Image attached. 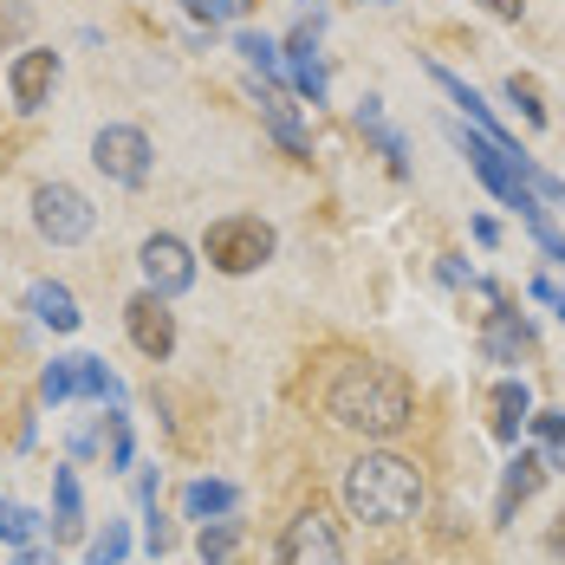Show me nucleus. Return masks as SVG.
I'll return each mask as SVG.
<instances>
[{
	"instance_id": "obj_30",
	"label": "nucleus",
	"mask_w": 565,
	"mask_h": 565,
	"mask_svg": "<svg viewBox=\"0 0 565 565\" xmlns=\"http://www.w3.org/2000/svg\"><path fill=\"white\" fill-rule=\"evenodd\" d=\"M443 280H449V286H481V280H475V267H468L461 254H449V260H443Z\"/></svg>"
},
{
	"instance_id": "obj_29",
	"label": "nucleus",
	"mask_w": 565,
	"mask_h": 565,
	"mask_svg": "<svg viewBox=\"0 0 565 565\" xmlns=\"http://www.w3.org/2000/svg\"><path fill=\"white\" fill-rule=\"evenodd\" d=\"M143 546H150V559H163V553H170V546H175V526H170V520H163V513L150 520V540H143Z\"/></svg>"
},
{
	"instance_id": "obj_37",
	"label": "nucleus",
	"mask_w": 565,
	"mask_h": 565,
	"mask_svg": "<svg viewBox=\"0 0 565 565\" xmlns=\"http://www.w3.org/2000/svg\"><path fill=\"white\" fill-rule=\"evenodd\" d=\"M384 565H409V559H384Z\"/></svg>"
},
{
	"instance_id": "obj_36",
	"label": "nucleus",
	"mask_w": 565,
	"mask_h": 565,
	"mask_svg": "<svg viewBox=\"0 0 565 565\" xmlns=\"http://www.w3.org/2000/svg\"><path fill=\"white\" fill-rule=\"evenodd\" d=\"M553 306H559V319H565V292H553Z\"/></svg>"
},
{
	"instance_id": "obj_38",
	"label": "nucleus",
	"mask_w": 565,
	"mask_h": 565,
	"mask_svg": "<svg viewBox=\"0 0 565 565\" xmlns=\"http://www.w3.org/2000/svg\"><path fill=\"white\" fill-rule=\"evenodd\" d=\"M384 7H391V0H384Z\"/></svg>"
},
{
	"instance_id": "obj_19",
	"label": "nucleus",
	"mask_w": 565,
	"mask_h": 565,
	"mask_svg": "<svg viewBox=\"0 0 565 565\" xmlns=\"http://www.w3.org/2000/svg\"><path fill=\"white\" fill-rule=\"evenodd\" d=\"M195 553H202V565H234V553H241V520H234V513H222V520H202Z\"/></svg>"
},
{
	"instance_id": "obj_11",
	"label": "nucleus",
	"mask_w": 565,
	"mask_h": 565,
	"mask_svg": "<svg viewBox=\"0 0 565 565\" xmlns=\"http://www.w3.org/2000/svg\"><path fill=\"white\" fill-rule=\"evenodd\" d=\"M7 85H13L20 111H46V98H53V85H58V53L53 46H26L7 65Z\"/></svg>"
},
{
	"instance_id": "obj_5",
	"label": "nucleus",
	"mask_w": 565,
	"mask_h": 565,
	"mask_svg": "<svg viewBox=\"0 0 565 565\" xmlns=\"http://www.w3.org/2000/svg\"><path fill=\"white\" fill-rule=\"evenodd\" d=\"M280 565H344V533L326 508H299L280 533Z\"/></svg>"
},
{
	"instance_id": "obj_31",
	"label": "nucleus",
	"mask_w": 565,
	"mask_h": 565,
	"mask_svg": "<svg viewBox=\"0 0 565 565\" xmlns=\"http://www.w3.org/2000/svg\"><path fill=\"white\" fill-rule=\"evenodd\" d=\"M157 494H163V475H157V468H143V475H137V501H143V508H157Z\"/></svg>"
},
{
	"instance_id": "obj_8",
	"label": "nucleus",
	"mask_w": 565,
	"mask_h": 565,
	"mask_svg": "<svg viewBox=\"0 0 565 565\" xmlns=\"http://www.w3.org/2000/svg\"><path fill=\"white\" fill-rule=\"evenodd\" d=\"M449 137H455V150H461V157L475 163V175H481V182H488V189H494V195H501L508 209H526V202H540V195H533V189L520 182V170L508 163V150H501L494 137H481V130L468 137L461 124H449Z\"/></svg>"
},
{
	"instance_id": "obj_7",
	"label": "nucleus",
	"mask_w": 565,
	"mask_h": 565,
	"mask_svg": "<svg viewBox=\"0 0 565 565\" xmlns=\"http://www.w3.org/2000/svg\"><path fill=\"white\" fill-rule=\"evenodd\" d=\"M40 396L46 403H65V396H92V403H124V384L105 371V358H53L46 377H40Z\"/></svg>"
},
{
	"instance_id": "obj_27",
	"label": "nucleus",
	"mask_w": 565,
	"mask_h": 565,
	"mask_svg": "<svg viewBox=\"0 0 565 565\" xmlns=\"http://www.w3.org/2000/svg\"><path fill=\"white\" fill-rule=\"evenodd\" d=\"M105 436H111V468H130V416L124 409L105 416Z\"/></svg>"
},
{
	"instance_id": "obj_12",
	"label": "nucleus",
	"mask_w": 565,
	"mask_h": 565,
	"mask_svg": "<svg viewBox=\"0 0 565 565\" xmlns=\"http://www.w3.org/2000/svg\"><path fill=\"white\" fill-rule=\"evenodd\" d=\"M546 475H553V468H546V455H533V449L513 455L508 475H501V494H494V526H513V513L540 494V481H546Z\"/></svg>"
},
{
	"instance_id": "obj_2",
	"label": "nucleus",
	"mask_w": 565,
	"mask_h": 565,
	"mask_svg": "<svg viewBox=\"0 0 565 565\" xmlns=\"http://www.w3.org/2000/svg\"><path fill=\"white\" fill-rule=\"evenodd\" d=\"M423 501H429L423 468L403 461V455H391V449L358 455V461L344 468V508L358 513L364 526H409V520L423 513Z\"/></svg>"
},
{
	"instance_id": "obj_17",
	"label": "nucleus",
	"mask_w": 565,
	"mask_h": 565,
	"mask_svg": "<svg viewBox=\"0 0 565 565\" xmlns=\"http://www.w3.org/2000/svg\"><path fill=\"white\" fill-rule=\"evenodd\" d=\"M254 98H260V117H267V130L280 137L292 157H312V137H306V124H299V111L286 105L280 92H267V85H254Z\"/></svg>"
},
{
	"instance_id": "obj_26",
	"label": "nucleus",
	"mask_w": 565,
	"mask_h": 565,
	"mask_svg": "<svg viewBox=\"0 0 565 565\" xmlns=\"http://www.w3.org/2000/svg\"><path fill=\"white\" fill-rule=\"evenodd\" d=\"M508 105H520V117H526L533 130H546V105H540V85H533V78H520V72H513V78H508Z\"/></svg>"
},
{
	"instance_id": "obj_35",
	"label": "nucleus",
	"mask_w": 565,
	"mask_h": 565,
	"mask_svg": "<svg viewBox=\"0 0 565 565\" xmlns=\"http://www.w3.org/2000/svg\"><path fill=\"white\" fill-rule=\"evenodd\" d=\"M546 553H553V559H565V520L553 526V533H546Z\"/></svg>"
},
{
	"instance_id": "obj_9",
	"label": "nucleus",
	"mask_w": 565,
	"mask_h": 565,
	"mask_svg": "<svg viewBox=\"0 0 565 565\" xmlns=\"http://www.w3.org/2000/svg\"><path fill=\"white\" fill-rule=\"evenodd\" d=\"M124 326H130V344L150 358V364H163L175 351V312L163 292H137L130 306H124Z\"/></svg>"
},
{
	"instance_id": "obj_28",
	"label": "nucleus",
	"mask_w": 565,
	"mask_h": 565,
	"mask_svg": "<svg viewBox=\"0 0 565 565\" xmlns=\"http://www.w3.org/2000/svg\"><path fill=\"white\" fill-rule=\"evenodd\" d=\"M182 7H189V20H209V26H222L241 0H182Z\"/></svg>"
},
{
	"instance_id": "obj_16",
	"label": "nucleus",
	"mask_w": 565,
	"mask_h": 565,
	"mask_svg": "<svg viewBox=\"0 0 565 565\" xmlns=\"http://www.w3.org/2000/svg\"><path fill=\"white\" fill-rule=\"evenodd\" d=\"M358 130L384 150V163H391V175H409V143L391 130V117H384V98H358Z\"/></svg>"
},
{
	"instance_id": "obj_13",
	"label": "nucleus",
	"mask_w": 565,
	"mask_h": 565,
	"mask_svg": "<svg viewBox=\"0 0 565 565\" xmlns=\"http://www.w3.org/2000/svg\"><path fill=\"white\" fill-rule=\"evenodd\" d=\"M481 351H488V364H520V351H533V332H526V319L513 312L501 292H494V312H488Z\"/></svg>"
},
{
	"instance_id": "obj_14",
	"label": "nucleus",
	"mask_w": 565,
	"mask_h": 565,
	"mask_svg": "<svg viewBox=\"0 0 565 565\" xmlns=\"http://www.w3.org/2000/svg\"><path fill=\"white\" fill-rule=\"evenodd\" d=\"M526 416H533V391H526L520 377H501L494 396H488V423H494V436H501V443H520Z\"/></svg>"
},
{
	"instance_id": "obj_1",
	"label": "nucleus",
	"mask_w": 565,
	"mask_h": 565,
	"mask_svg": "<svg viewBox=\"0 0 565 565\" xmlns=\"http://www.w3.org/2000/svg\"><path fill=\"white\" fill-rule=\"evenodd\" d=\"M409 409H416L409 377L391 371V364H371V358L344 364L339 377L326 384V416L339 429H351V436H396L409 423Z\"/></svg>"
},
{
	"instance_id": "obj_4",
	"label": "nucleus",
	"mask_w": 565,
	"mask_h": 565,
	"mask_svg": "<svg viewBox=\"0 0 565 565\" xmlns=\"http://www.w3.org/2000/svg\"><path fill=\"white\" fill-rule=\"evenodd\" d=\"M33 227H40L53 247H78V241L98 227V209H92V195L72 189V182H40V189H33Z\"/></svg>"
},
{
	"instance_id": "obj_3",
	"label": "nucleus",
	"mask_w": 565,
	"mask_h": 565,
	"mask_svg": "<svg viewBox=\"0 0 565 565\" xmlns=\"http://www.w3.org/2000/svg\"><path fill=\"white\" fill-rule=\"evenodd\" d=\"M274 247H280V234L260 222V215H222V222H209V234H202L209 267L215 274H234V280L254 274V267H267Z\"/></svg>"
},
{
	"instance_id": "obj_20",
	"label": "nucleus",
	"mask_w": 565,
	"mask_h": 565,
	"mask_svg": "<svg viewBox=\"0 0 565 565\" xmlns=\"http://www.w3.org/2000/svg\"><path fill=\"white\" fill-rule=\"evenodd\" d=\"M53 501H58L53 533L58 540H78V533H85V501H78V475H72V468H58L53 475Z\"/></svg>"
},
{
	"instance_id": "obj_18",
	"label": "nucleus",
	"mask_w": 565,
	"mask_h": 565,
	"mask_svg": "<svg viewBox=\"0 0 565 565\" xmlns=\"http://www.w3.org/2000/svg\"><path fill=\"white\" fill-rule=\"evenodd\" d=\"M241 508V488L234 481H189L182 488V513L189 520H222V513Z\"/></svg>"
},
{
	"instance_id": "obj_32",
	"label": "nucleus",
	"mask_w": 565,
	"mask_h": 565,
	"mask_svg": "<svg viewBox=\"0 0 565 565\" xmlns=\"http://www.w3.org/2000/svg\"><path fill=\"white\" fill-rule=\"evenodd\" d=\"M13 565H58V553H46V546H13Z\"/></svg>"
},
{
	"instance_id": "obj_24",
	"label": "nucleus",
	"mask_w": 565,
	"mask_h": 565,
	"mask_svg": "<svg viewBox=\"0 0 565 565\" xmlns=\"http://www.w3.org/2000/svg\"><path fill=\"white\" fill-rule=\"evenodd\" d=\"M286 72H292V85L312 105H326V65H319V53H286Z\"/></svg>"
},
{
	"instance_id": "obj_22",
	"label": "nucleus",
	"mask_w": 565,
	"mask_h": 565,
	"mask_svg": "<svg viewBox=\"0 0 565 565\" xmlns=\"http://www.w3.org/2000/svg\"><path fill=\"white\" fill-rule=\"evenodd\" d=\"M124 553H130V526L124 520H105V533L85 546V565H124Z\"/></svg>"
},
{
	"instance_id": "obj_33",
	"label": "nucleus",
	"mask_w": 565,
	"mask_h": 565,
	"mask_svg": "<svg viewBox=\"0 0 565 565\" xmlns=\"http://www.w3.org/2000/svg\"><path fill=\"white\" fill-rule=\"evenodd\" d=\"M481 7H488L494 20H520V13H526V0H481Z\"/></svg>"
},
{
	"instance_id": "obj_25",
	"label": "nucleus",
	"mask_w": 565,
	"mask_h": 565,
	"mask_svg": "<svg viewBox=\"0 0 565 565\" xmlns=\"http://www.w3.org/2000/svg\"><path fill=\"white\" fill-rule=\"evenodd\" d=\"M33 533H40V513L20 508V501H0V540L7 546H33Z\"/></svg>"
},
{
	"instance_id": "obj_34",
	"label": "nucleus",
	"mask_w": 565,
	"mask_h": 565,
	"mask_svg": "<svg viewBox=\"0 0 565 565\" xmlns=\"http://www.w3.org/2000/svg\"><path fill=\"white\" fill-rule=\"evenodd\" d=\"M20 26H26V7H7V20H0V46H7V40H13Z\"/></svg>"
},
{
	"instance_id": "obj_21",
	"label": "nucleus",
	"mask_w": 565,
	"mask_h": 565,
	"mask_svg": "<svg viewBox=\"0 0 565 565\" xmlns=\"http://www.w3.org/2000/svg\"><path fill=\"white\" fill-rule=\"evenodd\" d=\"M526 429L546 443V468H565V409H533Z\"/></svg>"
},
{
	"instance_id": "obj_23",
	"label": "nucleus",
	"mask_w": 565,
	"mask_h": 565,
	"mask_svg": "<svg viewBox=\"0 0 565 565\" xmlns=\"http://www.w3.org/2000/svg\"><path fill=\"white\" fill-rule=\"evenodd\" d=\"M234 53L247 58V65H260V72H267V78H280V72H286L280 46H274V40H267V33H234Z\"/></svg>"
},
{
	"instance_id": "obj_6",
	"label": "nucleus",
	"mask_w": 565,
	"mask_h": 565,
	"mask_svg": "<svg viewBox=\"0 0 565 565\" xmlns=\"http://www.w3.org/2000/svg\"><path fill=\"white\" fill-rule=\"evenodd\" d=\"M92 163L111 175V182H124V189H143L150 182V137L137 130V124H105L98 137H92Z\"/></svg>"
},
{
	"instance_id": "obj_15",
	"label": "nucleus",
	"mask_w": 565,
	"mask_h": 565,
	"mask_svg": "<svg viewBox=\"0 0 565 565\" xmlns=\"http://www.w3.org/2000/svg\"><path fill=\"white\" fill-rule=\"evenodd\" d=\"M26 312H33L40 326H53V332H78V319H85V312H78V292L65 280H40L26 292Z\"/></svg>"
},
{
	"instance_id": "obj_10",
	"label": "nucleus",
	"mask_w": 565,
	"mask_h": 565,
	"mask_svg": "<svg viewBox=\"0 0 565 565\" xmlns=\"http://www.w3.org/2000/svg\"><path fill=\"white\" fill-rule=\"evenodd\" d=\"M137 260H143L150 292H163V299H175V292H189V286H195V254H189L175 234H150Z\"/></svg>"
}]
</instances>
